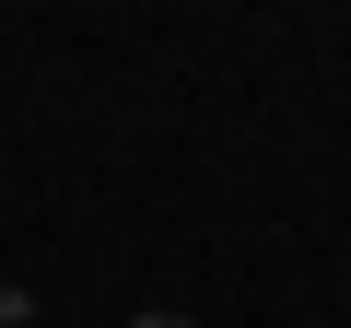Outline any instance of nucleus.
<instances>
[{"label":"nucleus","mask_w":351,"mask_h":328,"mask_svg":"<svg viewBox=\"0 0 351 328\" xmlns=\"http://www.w3.org/2000/svg\"><path fill=\"white\" fill-rule=\"evenodd\" d=\"M129 328H199V316H129Z\"/></svg>","instance_id":"1"}]
</instances>
